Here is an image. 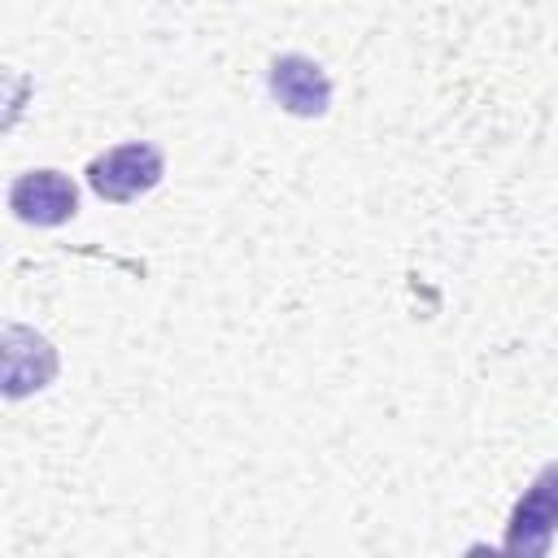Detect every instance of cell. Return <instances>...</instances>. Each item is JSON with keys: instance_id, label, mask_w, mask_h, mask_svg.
<instances>
[{"instance_id": "6da1fadb", "label": "cell", "mask_w": 558, "mask_h": 558, "mask_svg": "<svg viewBox=\"0 0 558 558\" xmlns=\"http://www.w3.org/2000/svg\"><path fill=\"white\" fill-rule=\"evenodd\" d=\"M87 187L109 201V205H126V201H140L144 192H153L166 174V157L157 144L148 140H131V144H113L105 153H96L87 161Z\"/></svg>"}, {"instance_id": "7a4b0ae2", "label": "cell", "mask_w": 558, "mask_h": 558, "mask_svg": "<svg viewBox=\"0 0 558 558\" xmlns=\"http://www.w3.org/2000/svg\"><path fill=\"white\" fill-rule=\"evenodd\" d=\"M554 536H558V462H545L532 475V484L519 493L506 519L501 549L510 558H545Z\"/></svg>"}, {"instance_id": "3957f363", "label": "cell", "mask_w": 558, "mask_h": 558, "mask_svg": "<svg viewBox=\"0 0 558 558\" xmlns=\"http://www.w3.org/2000/svg\"><path fill=\"white\" fill-rule=\"evenodd\" d=\"M9 209L26 227H61L78 214V187L65 170L39 166L9 183Z\"/></svg>"}, {"instance_id": "277c9868", "label": "cell", "mask_w": 558, "mask_h": 558, "mask_svg": "<svg viewBox=\"0 0 558 558\" xmlns=\"http://www.w3.org/2000/svg\"><path fill=\"white\" fill-rule=\"evenodd\" d=\"M270 96L292 118H323L331 109V78L327 70L305 52H283L270 61Z\"/></svg>"}, {"instance_id": "5b68a950", "label": "cell", "mask_w": 558, "mask_h": 558, "mask_svg": "<svg viewBox=\"0 0 558 558\" xmlns=\"http://www.w3.org/2000/svg\"><path fill=\"white\" fill-rule=\"evenodd\" d=\"M57 366H61L57 349H52V340L44 331L22 327V323L4 327V397L9 401L48 388L57 379Z\"/></svg>"}]
</instances>
